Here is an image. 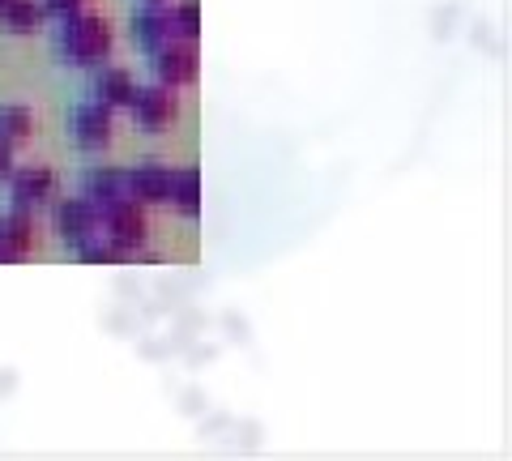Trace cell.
<instances>
[{"label": "cell", "mask_w": 512, "mask_h": 461, "mask_svg": "<svg viewBox=\"0 0 512 461\" xmlns=\"http://www.w3.org/2000/svg\"><path fill=\"white\" fill-rule=\"evenodd\" d=\"M56 52L69 60V65H103L111 56V30L99 13H64L60 30H56Z\"/></svg>", "instance_id": "obj_1"}, {"label": "cell", "mask_w": 512, "mask_h": 461, "mask_svg": "<svg viewBox=\"0 0 512 461\" xmlns=\"http://www.w3.org/2000/svg\"><path fill=\"white\" fill-rule=\"evenodd\" d=\"M99 222H103V231H107V240L116 244L124 257H133L137 248H146V240H150V222H146V210L128 197V201H120V205H111L107 214H99Z\"/></svg>", "instance_id": "obj_2"}, {"label": "cell", "mask_w": 512, "mask_h": 461, "mask_svg": "<svg viewBox=\"0 0 512 461\" xmlns=\"http://www.w3.org/2000/svg\"><path fill=\"white\" fill-rule=\"evenodd\" d=\"M128 107H133V116H137V124L146 133H163V129L175 124V116H180V99H175V90L163 86V82L146 86V90L137 86V94H133V103Z\"/></svg>", "instance_id": "obj_3"}, {"label": "cell", "mask_w": 512, "mask_h": 461, "mask_svg": "<svg viewBox=\"0 0 512 461\" xmlns=\"http://www.w3.org/2000/svg\"><path fill=\"white\" fill-rule=\"evenodd\" d=\"M39 248V231H35V214L30 210H18L0 218V265H18L22 257Z\"/></svg>", "instance_id": "obj_4"}, {"label": "cell", "mask_w": 512, "mask_h": 461, "mask_svg": "<svg viewBox=\"0 0 512 461\" xmlns=\"http://www.w3.org/2000/svg\"><path fill=\"white\" fill-rule=\"evenodd\" d=\"M154 73H158V82L171 86V90L192 86V82H197V47L184 43V39H180V43L167 39V43L154 52Z\"/></svg>", "instance_id": "obj_5"}, {"label": "cell", "mask_w": 512, "mask_h": 461, "mask_svg": "<svg viewBox=\"0 0 512 461\" xmlns=\"http://www.w3.org/2000/svg\"><path fill=\"white\" fill-rule=\"evenodd\" d=\"M94 231H99V210H94L86 197H69L56 205V235L64 244L77 248L82 240H90Z\"/></svg>", "instance_id": "obj_6"}, {"label": "cell", "mask_w": 512, "mask_h": 461, "mask_svg": "<svg viewBox=\"0 0 512 461\" xmlns=\"http://www.w3.org/2000/svg\"><path fill=\"white\" fill-rule=\"evenodd\" d=\"M111 129H116V124H111V107L107 103H86V107H77L73 111V133H77V146L82 150H107L111 146Z\"/></svg>", "instance_id": "obj_7"}, {"label": "cell", "mask_w": 512, "mask_h": 461, "mask_svg": "<svg viewBox=\"0 0 512 461\" xmlns=\"http://www.w3.org/2000/svg\"><path fill=\"white\" fill-rule=\"evenodd\" d=\"M13 205L18 210H39L43 201H52L56 193V176L47 167H22V171H13Z\"/></svg>", "instance_id": "obj_8"}, {"label": "cell", "mask_w": 512, "mask_h": 461, "mask_svg": "<svg viewBox=\"0 0 512 461\" xmlns=\"http://www.w3.org/2000/svg\"><path fill=\"white\" fill-rule=\"evenodd\" d=\"M124 180H128V197L137 205H158L171 193V167H163V163H141L133 176H124Z\"/></svg>", "instance_id": "obj_9"}, {"label": "cell", "mask_w": 512, "mask_h": 461, "mask_svg": "<svg viewBox=\"0 0 512 461\" xmlns=\"http://www.w3.org/2000/svg\"><path fill=\"white\" fill-rule=\"evenodd\" d=\"M94 210L107 214L111 205H120L128 201V180L120 176V171H111V167H99V171H90L86 176V193H82Z\"/></svg>", "instance_id": "obj_10"}, {"label": "cell", "mask_w": 512, "mask_h": 461, "mask_svg": "<svg viewBox=\"0 0 512 461\" xmlns=\"http://www.w3.org/2000/svg\"><path fill=\"white\" fill-rule=\"evenodd\" d=\"M137 94V82L128 69H116V65H103L99 77H94V99L107 103V107H128Z\"/></svg>", "instance_id": "obj_11"}, {"label": "cell", "mask_w": 512, "mask_h": 461, "mask_svg": "<svg viewBox=\"0 0 512 461\" xmlns=\"http://www.w3.org/2000/svg\"><path fill=\"white\" fill-rule=\"evenodd\" d=\"M133 39L146 47V52H158L167 39H171V18H167V9L163 5H146L133 18Z\"/></svg>", "instance_id": "obj_12"}, {"label": "cell", "mask_w": 512, "mask_h": 461, "mask_svg": "<svg viewBox=\"0 0 512 461\" xmlns=\"http://www.w3.org/2000/svg\"><path fill=\"white\" fill-rule=\"evenodd\" d=\"M167 201L184 218H197L201 214V176H197V171H192V167L171 171V193H167Z\"/></svg>", "instance_id": "obj_13"}, {"label": "cell", "mask_w": 512, "mask_h": 461, "mask_svg": "<svg viewBox=\"0 0 512 461\" xmlns=\"http://www.w3.org/2000/svg\"><path fill=\"white\" fill-rule=\"evenodd\" d=\"M0 13H5V26L13 35H35V30L47 22V9L35 5V0H9Z\"/></svg>", "instance_id": "obj_14"}, {"label": "cell", "mask_w": 512, "mask_h": 461, "mask_svg": "<svg viewBox=\"0 0 512 461\" xmlns=\"http://www.w3.org/2000/svg\"><path fill=\"white\" fill-rule=\"evenodd\" d=\"M30 133H35V111L22 107V103H5L0 107V137L9 141H26Z\"/></svg>", "instance_id": "obj_15"}, {"label": "cell", "mask_w": 512, "mask_h": 461, "mask_svg": "<svg viewBox=\"0 0 512 461\" xmlns=\"http://www.w3.org/2000/svg\"><path fill=\"white\" fill-rule=\"evenodd\" d=\"M167 18H171V39L192 43L201 35V5L197 0H180V5H171Z\"/></svg>", "instance_id": "obj_16"}, {"label": "cell", "mask_w": 512, "mask_h": 461, "mask_svg": "<svg viewBox=\"0 0 512 461\" xmlns=\"http://www.w3.org/2000/svg\"><path fill=\"white\" fill-rule=\"evenodd\" d=\"M77 252H82V261H86V265H116V261H124V252L111 244L103 231H94L90 240L77 244Z\"/></svg>", "instance_id": "obj_17"}, {"label": "cell", "mask_w": 512, "mask_h": 461, "mask_svg": "<svg viewBox=\"0 0 512 461\" xmlns=\"http://www.w3.org/2000/svg\"><path fill=\"white\" fill-rule=\"evenodd\" d=\"M82 5H86V0H43V9L56 13V18H64V13H77Z\"/></svg>", "instance_id": "obj_18"}, {"label": "cell", "mask_w": 512, "mask_h": 461, "mask_svg": "<svg viewBox=\"0 0 512 461\" xmlns=\"http://www.w3.org/2000/svg\"><path fill=\"white\" fill-rule=\"evenodd\" d=\"M9 176H13V146L0 137V180H9Z\"/></svg>", "instance_id": "obj_19"}, {"label": "cell", "mask_w": 512, "mask_h": 461, "mask_svg": "<svg viewBox=\"0 0 512 461\" xmlns=\"http://www.w3.org/2000/svg\"><path fill=\"white\" fill-rule=\"evenodd\" d=\"M146 5H167V0H146Z\"/></svg>", "instance_id": "obj_20"}, {"label": "cell", "mask_w": 512, "mask_h": 461, "mask_svg": "<svg viewBox=\"0 0 512 461\" xmlns=\"http://www.w3.org/2000/svg\"><path fill=\"white\" fill-rule=\"evenodd\" d=\"M5 5H9V0H0V9H5Z\"/></svg>", "instance_id": "obj_21"}]
</instances>
